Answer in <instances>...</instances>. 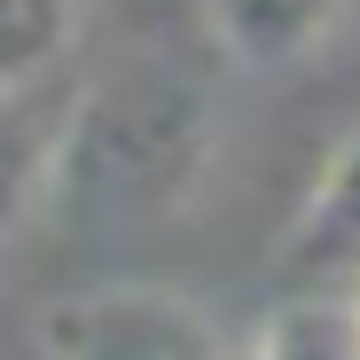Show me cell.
Instances as JSON below:
<instances>
[{"instance_id": "obj_1", "label": "cell", "mask_w": 360, "mask_h": 360, "mask_svg": "<svg viewBox=\"0 0 360 360\" xmlns=\"http://www.w3.org/2000/svg\"><path fill=\"white\" fill-rule=\"evenodd\" d=\"M204 165H212V86H196L172 63H126L79 102L47 180H71L110 212H165L204 180Z\"/></svg>"}, {"instance_id": "obj_2", "label": "cell", "mask_w": 360, "mask_h": 360, "mask_svg": "<svg viewBox=\"0 0 360 360\" xmlns=\"http://www.w3.org/2000/svg\"><path fill=\"white\" fill-rule=\"evenodd\" d=\"M47 360H227L219 321L172 290H86L47 306Z\"/></svg>"}, {"instance_id": "obj_3", "label": "cell", "mask_w": 360, "mask_h": 360, "mask_svg": "<svg viewBox=\"0 0 360 360\" xmlns=\"http://www.w3.org/2000/svg\"><path fill=\"white\" fill-rule=\"evenodd\" d=\"M196 16L243 71H306L337 39L345 0H196Z\"/></svg>"}, {"instance_id": "obj_4", "label": "cell", "mask_w": 360, "mask_h": 360, "mask_svg": "<svg viewBox=\"0 0 360 360\" xmlns=\"http://www.w3.org/2000/svg\"><path fill=\"white\" fill-rule=\"evenodd\" d=\"M282 274L297 290H345L360 274V134L314 180V196H306V212H297L290 243H282Z\"/></svg>"}, {"instance_id": "obj_5", "label": "cell", "mask_w": 360, "mask_h": 360, "mask_svg": "<svg viewBox=\"0 0 360 360\" xmlns=\"http://www.w3.org/2000/svg\"><path fill=\"white\" fill-rule=\"evenodd\" d=\"M79 39V0H0V94H32Z\"/></svg>"}, {"instance_id": "obj_6", "label": "cell", "mask_w": 360, "mask_h": 360, "mask_svg": "<svg viewBox=\"0 0 360 360\" xmlns=\"http://www.w3.org/2000/svg\"><path fill=\"white\" fill-rule=\"evenodd\" d=\"M251 360H360V314L345 290H306L259 329Z\"/></svg>"}, {"instance_id": "obj_7", "label": "cell", "mask_w": 360, "mask_h": 360, "mask_svg": "<svg viewBox=\"0 0 360 360\" xmlns=\"http://www.w3.org/2000/svg\"><path fill=\"white\" fill-rule=\"evenodd\" d=\"M47 172H55V134L24 110V94H0V243L47 196Z\"/></svg>"}, {"instance_id": "obj_8", "label": "cell", "mask_w": 360, "mask_h": 360, "mask_svg": "<svg viewBox=\"0 0 360 360\" xmlns=\"http://www.w3.org/2000/svg\"><path fill=\"white\" fill-rule=\"evenodd\" d=\"M345 297H352V314H360V274H352V282H345Z\"/></svg>"}]
</instances>
